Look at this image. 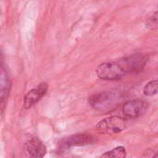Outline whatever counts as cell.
<instances>
[{
	"instance_id": "obj_7",
	"label": "cell",
	"mask_w": 158,
	"mask_h": 158,
	"mask_svg": "<svg viewBox=\"0 0 158 158\" xmlns=\"http://www.w3.org/2000/svg\"><path fill=\"white\" fill-rule=\"evenodd\" d=\"M25 152L31 157H43L46 154V147L35 137L30 139L24 145Z\"/></svg>"
},
{
	"instance_id": "obj_3",
	"label": "cell",
	"mask_w": 158,
	"mask_h": 158,
	"mask_svg": "<svg viewBox=\"0 0 158 158\" xmlns=\"http://www.w3.org/2000/svg\"><path fill=\"white\" fill-rule=\"evenodd\" d=\"M125 119L118 116L106 118L102 119L100 122H98L96 125L97 131H99L102 133L109 135L120 133L125 129Z\"/></svg>"
},
{
	"instance_id": "obj_5",
	"label": "cell",
	"mask_w": 158,
	"mask_h": 158,
	"mask_svg": "<svg viewBox=\"0 0 158 158\" xmlns=\"http://www.w3.org/2000/svg\"><path fill=\"white\" fill-rule=\"evenodd\" d=\"M47 89H48L47 83L46 82H42L37 87H35V88L31 89V91H29L24 96L23 106L26 109L31 108L33 105L38 103L43 96L45 95V94L47 92Z\"/></svg>"
},
{
	"instance_id": "obj_11",
	"label": "cell",
	"mask_w": 158,
	"mask_h": 158,
	"mask_svg": "<svg viewBox=\"0 0 158 158\" xmlns=\"http://www.w3.org/2000/svg\"><path fill=\"white\" fill-rule=\"evenodd\" d=\"M146 25L151 30H158V10L149 18Z\"/></svg>"
},
{
	"instance_id": "obj_8",
	"label": "cell",
	"mask_w": 158,
	"mask_h": 158,
	"mask_svg": "<svg viewBox=\"0 0 158 158\" xmlns=\"http://www.w3.org/2000/svg\"><path fill=\"white\" fill-rule=\"evenodd\" d=\"M0 97H1V106H2V110L5 107V104L6 101L7 99L9 91H10V87H11V82L10 80L8 78L7 72L6 71L5 68L2 67L1 69V81H0Z\"/></svg>"
},
{
	"instance_id": "obj_12",
	"label": "cell",
	"mask_w": 158,
	"mask_h": 158,
	"mask_svg": "<svg viewBox=\"0 0 158 158\" xmlns=\"http://www.w3.org/2000/svg\"><path fill=\"white\" fill-rule=\"evenodd\" d=\"M155 156H156V157H158V154H156V155H155Z\"/></svg>"
},
{
	"instance_id": "obj_4",
	"label": "cell",
	"mask_w": 158,
	"mask_h": 158,
	"mask_svg": "<svg viewBox=\"0 0 158 158\" xmlns=\"http://www.w3.org/2000/svg\"><path fill=\"white\" fill-rule=\"evenodd\" d=\"M95 139L87 134H76L66 137L62 139L59 143V148L61 150H68L73 146H83L88 144H93Z\"/></svg>"
},
{
	"instance_id": "obj_9",
	"label": "cell",
	"mask_w": 158,
	"mask_h": 158,
	"mask_svg": "<svg viewBox=\"0 0 158 158\" xmlns=\"http://www.w3.org/2000/svg\"><path fill=\"white\" fill-rule=\"evenodd\" d=\"M127 156L126 154V149L123 146H118L114 148L111 151H108L101 156V157H114V158H123Z\"/></svg>"
},
{
	"instance_id": "obj_2",
	"label": "cell",
	"mask_w": 158,
	"mask_h": 158,
	"mask_svg": "<svg viewBox=\"0 0 158 158\" xmlns=\"http://www.w3.org/2000/svg\"><path fill=\"white\" fill-rule=\"evenodd\" d=\"M119 102V94L116 92H103L89 99L90 105L96 110L106 111L113 108Z\"/></svg>"
},
{
	"instance_id": "obj_1",
	"label": "cell",
	"mask_w": 158,
	"mask_h": 158,
	"mask_svg": "<svg viewBox=\"0 0 158 158\" xmlns=\"http://www.w3.org/2000/svg\"><path fill=\"white\" fill-rule=\"evenodd\" d=\"M148 57L143 54L131 55L118 60L100 64L96 69L99 79L105 81H115L128 74L141 71L146 65Z\"/></svg>"
},
{
	"instance_id": "obj_6",
	"label": "cell",
	"mask_w": 158,
	"mask_h": 158,
	"mask_svg": "<svg viewBox=\"0 0 158 158\" xmlns=\"http://www.w3.org/2000/svg\"><path fill=\"white\" fill-rule=\"evenodd\" d=\"M146 104L140 99L129 100L122 106L123 114L131 118H135L143 115L146 110Z\"/></svg>"
},
{
	"instance_id": "obj_10",
	"label": "cell",
	"mask_w": 158,
	"mask_h": 158,
	"mask_svg": "<svg viewBox=\"0 0 158 158\" xmlns=\"http://www.w3.org/2000/svg\"><path fill=\"white\" fill-rule=\"evenodd\" d=\"M143 94L146 96H153L158 94V79L148 82L143 88Z\"/></svg>"
}]
</instances>
